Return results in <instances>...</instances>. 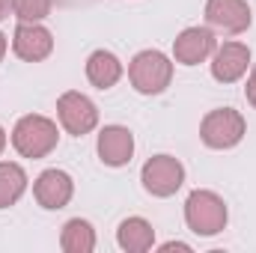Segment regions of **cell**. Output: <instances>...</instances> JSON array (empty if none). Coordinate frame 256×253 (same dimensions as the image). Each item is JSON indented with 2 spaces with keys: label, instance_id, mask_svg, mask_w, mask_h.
Here are the masks:
<instances>
[{
  "label": "cell",
  "instance_id": "cell-1",
  "mask_svg": "<svg viewBox=\"0 0 256 253\" xmlns=\"http://www.w3.org/2000/svg\"><path fill=\"white\" fill-rule=\"evenodd\" d=\"M57 140H60L57 126L48 116H39V114L21 116L15 122V128H12V146L24 158H45V155H51L57 149Z\"/></svg>",
  "mask_w": 256,
  "mask_h": 253
},
{
  "label": "cell",
  "instance_id": "cell-2",
  "mask_svg": "<svg viewBox=\"0 0 256 253\" xmlns=\"http://www.w3.org/2000/svg\"><path fill=\"white\" fill-rule=\"evenodd\" d=\"M226 218H230L226 202L214 190H194L185 200V224H188V230L194 236L212 238V236L224 232Z\"/></svg>",
  "mask_w": 256,
  "mask_h": 253
},
{
  "label": "cell",
  "instance_id": "cell-3",
  "mask_svg": "<svg viewBox=\"0 0 256 253\" xmlns=\"http://www.w3.org/2000/svg\"><path fill=\"white\" fill-rule=\"evenodd\" d=\"M128 80L140 96H158L173 80V63L161 51H140L128 66Z\"/></svg>",
  "mask_w": 256,
  "mask_h": 253
},
{
  "label": "cell",
  "instance_id": "cell-4",
  "mask_svg": "<svg viewBox=\"0 0 256 253\" xmlns=\"http://www.w3.org/2000/svg\"><path fill=\"white\" fill-rule=\"evenodd\" d=\"M244 116L232 108H218V110H208L206 120L200 122V140L208 146V149H232L242 143L244 137Z\"/></svg>",
  "mask_w": 256,
  "mask_h": 253
},
{
  "label": "cell",
  "instance_id": "cell-5",
  "mask_svg": "<svg viewBox=\"0 0 256 253\" xmlns=\"http://www.w3.org/2000/svg\"><path fill=\"white\" fill-rule=\"evenodd\" d=\"M140 182H143V190L152 194V196H173L176 190L182 188L185 182V167L179 158L173 155H155L143 164L140 170Z\"/></svg>",
  "mask_w": 256,
  "mask_h": 253
},
{
  "label": "cell",
  "instance_id": "cell-6",
  "mask_svg": "<svg viewBox=\"0 0 256 253\" xmlns=\"http://www.w3.org/2000/svg\"><path fill=\"white\" fill-rule=\"evenodd\" d=\"M57 116H60V126L74 137H84L98 126V108L84 92H74V90L57 98Z\"/></svg>",
  "mask_w": 256,
  "mask_h": 253
},
{
  "label": "cell",
  "instance_id": "cell-7",
  "mask_svg": "<svg viewBox=\"0 0 256 253\" xmlns=\"http://www.w3.org/2000/svg\"><path fill=\"white\" fill-rule=\"evenodd\" d=\"M206 21L224 36H238L250 27L254 15L248 0H206Z\"/></svg>",
  "mask_w": 256,
  "mask_h": 253
},
{
  "label": "cell",
  "instance_id": "cell-8",
  "mask_svg": "<svg viewBox=\"0 0 256 253\" xmlns=\"http://www.w3.org/2000/svg\"><path fill=\"white\" fill-rule=\"evenodd\" d=\"M214 48H218V39H214L212 27H188L176 36L173 57L182 66H200L214 54Z\"/></svg>",
  "mask_w": 256,
  "mask_h": 253
},
{
  "label": "cell",
  "instance_id": "cell-9",
  "mask_svg": "<svg viewBox=\"0 0 256 253\" xmlns=\"http://www.w3.org/2000/svg\"><path fill=\"white\" fill-rule=\"evenodd\" d=\"M12 51L27 60V63H42L45 57H51L54 51V36L51 30H45L42 24H30V21H21L15 27V36H12Z\"/></svg>",
  "mask_w": 256,
  "mask_h": 253
},
{
  "label": "cell",
  "instance_id": "cell-10",
  "mask_svg": "<svg viewBox=\"0 0 256 253\" xmlns=\"http://www.w3.org/2000/svg\"><path fill=\"white\" fill-rule=\"evenodd\" d=\"M250 66V48L242 42H224L212 54V78L220 84H236Z\"/></svg>",
  "mask_w": 256,
  "mask_h": 253
},
{
  "label": "cell",
  "instance_id": "cell-11",
  "mask_svg": "<svg viewBox=\"0 0 256 253\" xmlns=\"http://www.w3.org/2000/svg\"><path fill=\"white\" fill-rule=\"evenodd\" d=\"M72 194H74V182H72V176L63 173V170H45V173H39V179L33 182V196H36V202L42 206V208H66L68 206V200H72Z\"/></svg>",
  "mask_w": 256,
  "mask_h": 253
},
{
  "label": "cell",
  "instance_id": "cell-12",
  "mask_svg": "<svg viewBox=\"0 0 256 253\" xmlns=\"http://www.w3.org/2000/svg\"><path fill=\"white\" fill-rule=\"evenodd\" d=\"M134 155V134L126 126H104L98 134V158L108 167H126Z\"/></svg>",
  "mask_w": 256,
  "mask_h": 253
},
{
  "label": "cell",
  "instance_id": "cell-13",
  "mask_svg": "<svg viewBox=\"0 0 256 253\" xmlns=\"http://www.w3.org/2000/svg\"><path fill=\"white\" fill-rule=\"evenodd\" d=\"M116 244L126 253H146L155 244V230L143 218H126L116 230Z\"/></svg>",
  "mask_w": 256,
  "mask_h": 253
},
{
  "label": "cell",
  "instance_id": "cell-14",
  "mask_svg": "<svg viewBox=\"0 0 256 253\" xmlns=\"http://www.w3.org/2000/svg\"><path fill=\"white\" fill-rule=\"evenodd\" d=\"M86 78L92 86L98 90H110L120 78H122V63L116 54L110 51H92L90 60H86Z\"/></svg>",
  "mask_w": 256,
  "mask_h": 253
},
{
  "label": "cell",
  "instance_id": "cell-15",
  "mask_svg": "<svg viewBox=\"0 0 256 253\" xmlns=\"http://www.w3.org/2000/svg\"><path fill=\"white\" fill-rule=\"evenodd\" d=\"M60 248L66 253H92L96 250V230L80 218L66 220L63 232H60Z\"/></svg>",
  "mask_w": 256,
  "mask_h": 253
},
{
  "label": "cell",
  "instance_id": "cell-16",
  "mask_svg": "<svg viewBox=\"0 0 256 253\" xmlns=\"http://www.w3.org/2000/svg\"><path fill=\"white\" fill-rule=\"evenodd\" d=\"M24 190H27V173H24L18 164L3 161V164H0V208L15 206Z\"/></svg>",
  "mask_w": 256,
  "mask_h": 253
},
{
  "label": "cell",
  "instance_id": "cell-17",
  "mask_svg": "<svg viewBox=\"0 0 256 253\" xmlns=\"http://www.w3.org/2000/svg\"><path fill=\"white\" fill-rule=\"evenodd\" d=\"M12 12L18 21L39 24L42 18L51 15V0H12Z\"/></svg>",
  "mask_w": 256,
  "mask_h": 253
},
{
  "label": "cell",
  "instance_id": "cell-18",
  "mask_svg": "<svg viewBox=\"0 0 256 253\" xmlns=\"http://www.w3.org/2000/svg\"><path fill=\"white\" fill-rule=\"evenodd\" d=\"M244 96H248V102H250V108H256V66H254V72H250V78H248V86H244Z\"/></svg>",
  "mask_w": 256,
  "mask_h": 253
},
{
  "label": "cell",
  "instance_id": "cell-19",
  "mask_svg": "<svg viewBox=\"0 0 256 253\" xmlns=\"http://www.w3.org/2000/svg\"><path fill=\"white\" fill-rule=\"evenodd\" d=\"M161 250L170 253V250H188L191 253V244H185V242H167V244H161Z\"/></svg>",
  "mask_w": 256,
  "mask_h": 253
},
{
  "label": "cell",
  "instance_id": "cell-20",
  "mask_svg": "<svg viewBox=\"0 0 256 253\" xmlns=\"http://www.w3.org/2000/svg\"><path fill=\"white\" fill-rule=\"evenodd\" d=\"M12 12V0H0V21H6Z\"/></svg>",
  "mask_w": 256,
  "mask_h": 253
},
{
  "label": "cell",
  "instance_id": "cell-21",
  "mask_svg": "<svg viewBox=\"0 0 256 253\" xmlns=\"http://www.w3.org/2000/svg\"><path fill=\"white\" fill-rule=\"evenodd\" d=\"M3 54H6V36L0 33V60H3Z\"/></svg>",
  "mask_w": 256,
  "mask_h": 253
},
{
  "label": "cell",
  "instance_id": "cell-22",
  "mask_svg": "<svg viewBox=\"0 0 256 253\" xmlns=\"http://www.w3.org/2000/svg\"><path fill=\"white\" fill-rule=\"evenodd\" d=\"M3 149H6V131L0 128V155H3Z\"/></svg>",
  "mask_w": 256,
  "mask_h": 253
}]
</instances>
